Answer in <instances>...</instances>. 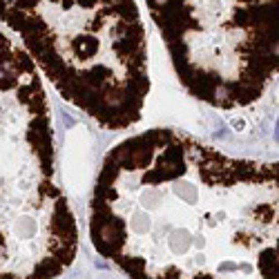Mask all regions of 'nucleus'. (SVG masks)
<instances>
[{"mask_svg":"<svg viewBox=\"0 0 279 279\" xmlns=\"http://www.w3.org/2000/svg\"><path fill=\"white\" fill-rule=\"evenodd\" d=\"M176 78L197 101L235 110L279 76V0H145Z\"/></svg>","mask_w":279,"mask_h":279,"instance_id":"20e7f679","label":"nucleus"},{"mask_svg":"<svg viewBox=\"0 0 279 279\" xmlns=\"http://www.w3.org/2000/svg\"><path fill=\"white\" fill-rule=\"evenodd\" d=\"M2 27L101 127L125 130L141 119L150 70L134 0H2Z\"/></svg>","mask_w":279,"mask_h":279,"instance_id":"f03ea898","label":"nucleus"},{"mask_svg":"<svg viewBox=\"0 0 279 279\" xmlns=\"http://www.w3.org/2000/svg\"><path fill=\"white\" fill-rule=\"evenodd\" d=\"M2 279L58 277L78 250V228L56 183L50 105L38 65L2 27Z\"/></svg>","mask_w":279,"mask_h":279,"instance_id":"7ed1b4c3","label":"nucleus"},{"mask_svg":"<svg viewBox=\"0 0 279 279\" xmlns=\"http://www.w3.org/2000/svg\"><path fill=\"white\" fill-rule=\"evenodd\" d=\"M87 230L132 277H279V163L232 159L174 130L107 152Z\"/></svg>","mask_w":279,"mask_h":279,"instance_id":"f257e3e1","label":"nucleus"}]
</instances>
